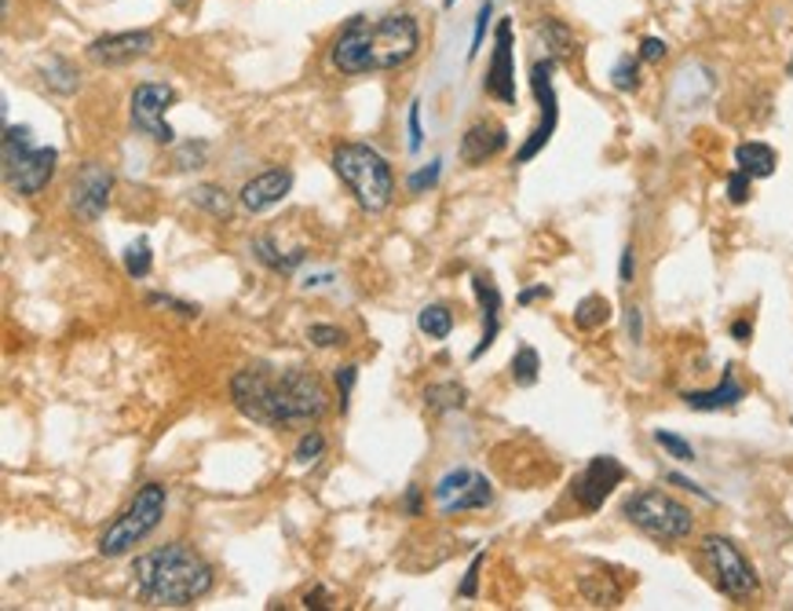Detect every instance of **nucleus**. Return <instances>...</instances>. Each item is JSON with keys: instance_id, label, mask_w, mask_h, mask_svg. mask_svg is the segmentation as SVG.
<instances>
[{"instance_id": "1", "label": "nucleus", "mask_w": 793, "mask_h": 611, "mask_svg": "<svg viewBox=\"0 0 793 611\" xmlns=\"http://www.w3.org/2000/svg\"><path fill=\"white\" fill-rule=\"evenodd\" d=\"M231 403L242 418L264 429H315L330 410L326 385L304 366H275L253 363L242 366L227 385Z\"/></svg>"}, {"instance_id": "2", "label": "nucleus", "mask_w": 793, "mask_h": 611, "mask_svg": "<svg viewBox=\"0 0 793 611\" xmlns=\"http://www.w3.org/2000/svg\"><path fill=\"white\" fill-rule=\"evenodd\" d=\"M421 48V22L410 11L351 19L330 48V66L344 77L381 74L406 66Z\"/></svg>"}, {"instance_id": "3", "label": "nucleus", "mask_w": 793, "mask_h": 611, "mask_svg": "<svg viewBox=\"0 0 793 611\" xmlns=\"http://www.w3.org/2000/svg\"><path fill=\"white\" fill-rule=\"evenodd\" d=\"M132 575H136L139 597L154 608H191L216 582L205 557L183 542H169L161 549L143 553L132 564Z\"/></svg>"}, {"instance_id": "4", "label": "nucleus", "mask_w": 793, "mask_h": 611, "mask_svg": "<svg viewBox=\"0 0 793 611\" xmlns=\"http://www.w3.org/2000/svg\"><path fill=\"white\" fill-rule=\"evenodd\" d=\"M333 173L340 176V184L355 195L366 213H384L395 198V176L392 165L384 162L381 151H373L370 143H340L333 151Z\"/></svg>"}, {"instance_id": "5", "label": "nucleus", "mask_w": 793, "mask_h": 611, "mask_svg": "<svg viewBox=\"0 0 793 611\" xmlns=\"http://www.w3.org/2000/svg\"><path fill=\"white\" fill-rule=\"evenodd\" d=\"M165 506H169L165 484H143L125 513L114 516V524L99 535V542H96L99 557L114 560V557H125V553L136 549L150 531H158V524L165 520Z\"/></svg>"}, {"instance_id": "6", "label": "nucleus", "mask_w": 793, "mask_h": 611, "mask_svg": "<svg viewBox=\"0 0 793 611\" xmlns=\"http://www.w3.org/2000/svg\"><path fill=\"white\" fill-rule=\"evenodd\" d=\"M622 516L629 520V524L640 531V535L655 538V542H684L691 538V531H695V513L677 502L673 495L666 491H655V487H647V491H633L625 498L622 506Z\"/></svg>"}, {"instance_id": "7", "label": "nucleus", "mask_w": 793, "mask_h": 611, "mask_svg": "<svg viewBox=\"0 0 793 611\" xmlns=\"http://www.w3.org/2000/svg\"><path fill=\"white\" fill-rule=\"evenodd\" d=\"M59 151L55 147H33L26 125H8L4 132V180L15 195L33 198L52 184Z\"/></svg>"}, {"instance_id": "8", "label": "nucleus", "mask_w": 793, "mask_h": 611, "mask_svg": "<svg viewBox=\"0 0 793 611\" xmlns=\"http://www.w3.org/2000/svg\"><path fill=\"white\" fill-rule=\"evenodd\" d=\"M702 560L710 564L713 579H717V590L731 601H750V597L761 590V579H757L753 564L746 560V553L735 546L731 538L724 535H706L702 538Z\"/></svg>"}, {"instance_id": "9", "label": "nucleus", "mask_w": 793, "mask_h": 611, "mask_svg": "<svg viewBox=\"0 0 793 611\" xmlns=\"http://www.w3.org/2000/svg\"><path fill=\"white\" fill-rule=\"evenodd\" d=\"M432 502L443 516L476 513V509H487L490 502H494V484L476 469H450L446 476L435 480Z\"/></svg>"}, {"instance_id": "10", "label": "nucleus", "mask_w": 793, "mask_h": 611, "mask_svg": "<svg viewBox=\"0 0 793 611\" xmlns=\"http://www.w3.org/2000/svg\"><path fill=\"white\" fill-rule=\"evenodd\" d=\"M172 103H176L172 85H161V81L136 85V92H132V99H129L132 129H136L139 136L161 143V147H169V143H176V132H172L169 121H165V110H169Z\"/></svg>"}, {"instance_id": "11", "label": "nucleus", "mask_w": 793, "mask_h": 611, "mask_svg": "<svg viewBox=\"0 0 793 611\" xmlns=\"http://www.w3.org/2000/svg\"><path fill=\"white\" fill-rule=\"evenodd\" d=\"M552 70H556V59H538L530 70V88H534V99H538L541 118H538V125H534L530 140L520 147L516 165H527L538 158V154L549 147L556 125H560V99H556V88H552Z\"/></svg>"}, {"instance_id": "12", "label": "nucleus", "mask_w": 793, "mask_h": 611, "mask_svg": "<svg viewBox=\"0 0 793 611\" xmlns=\"http://www.w3.org/2000/svg\"><path fill=\"white\" fill-rule=\"evenodd\" d=\"M110 191H114V173L99 162H85L81 169L74 173V184H70L74 216L85 220V224H96V220L107 213Z\"/></svg>"}, {"instance_id": "13", "label": "nucleus", "mask_w": 793, "mask_h": 611, "mask_svg": "<svg viewBox=\"0 0 793 611\" xmlns=\"http://www.w3.org/2000/svg\"><path fill=\"white\" fill-rule=\"evenodd\" d=\"M622 484H625V465L618 458H611V454H596V458L574 476L571 495L585 513H600L603 502L611 498V491Z\"/></svg>"}, {"instance_id": "14", "label": "nucleus", "mask_w": 793, "mask_h": 611, "mask_svg": "<svg viewBox=\"0 0 793 611\" xmlns=\"http://www.w3.org/2000/svg\"><path fill=\"white\" fill-rule=\"evenodd\" d=\"M154 37L150 30H125V33H107V37H96L88 44V59L96 66H125V63H136L143 55L154 52Z\"/></svg>"}, {"instance_id": "15", "label": "nucleus", "mask_w": 793, "mask_h": 611, "mask_svg": "<svg viewBox=\"0 0 793 611\" xmlns=\"http://www.w3.org/2000/svg\"><path fill=\"white\" fill-rule=\"evenodd\" d=\"M487 96H494L498 103L512 107L516 103V59H512V22H498V37H494V55L487 66Z\"/></svg>"}, {"instance_id": "16", "label": "nucleus", "mask_w": 793, "mask_h": 611, "mask_svg": "<svg viewBox=\"0 0 793 611\" xmlns=\"http://www.w3.org/2000/svg\"><path fill=\"white\" fill-rule=\"evenodd\" d=\"M289 191H293V173L267 169L260 176H253V180H245L238 202H242V209H249V213H267V209L282 202Z\"/></svg>"}, {"instance_id": "17", "label": "nucleus", "mask_w": 793, "mask_h": 611, "mask_svg": "<svg viewBox=\"0 0 793 611\" xmlns=\"http://www.w3.org/2000/svg\"><path fill=\"white\" fill-rule=\"evenodd\" d=\"M505 143H509L505 125H498V121H476V125L461 136V162L483 165L494 158V154L505 151Z\"/></svg>"}, {"instance_id": "18", "label": "nucleus", "mask_w": 793, "mask_h": 611, "mask_svg": "<svg viewBox=\"0 0 793 611\" xmlns=\"http://www.w3.org/2000/svg\"><path fill=\"white\" fill-rule=\"evenodd\" d=\"M472 293L479 301V311H483V337L472 348V359H483L487 348H494L498 333H501V290L487 275H472Z\"/></svg>"}, {"instance_id": "19", "label": "nucleus", "mask_w": 793, "mask_h": 611, "mask_svg": "<svg viewBox=\"0 0 793 611\" xmlns=\"http://www.w3.org/2000/svg\"><path fill=\"white\" fill-rule=\"evenodd\" d=\"M746 399V388L735 381V374L728 370L721 377L717 388H706V392H684V403L691 410H702V414H717V410H731Z\"/></svg>"}, {"instance_id": "20", "label": "nucleus", "mask_w": 793, "mask_h": 611, "mask_svg": "<svg viewBox=\"0 0 793 611\" xmlns=\"http://www.w3.org/2000/svg\"><path fill=\"white\" fill-rule=\"evenodd\" d=\"M775 165H779V158L768 143L750 140V143H739V147H735V169H742L746 176H753V180H768V176L775 173Z\"/></svg>"}, {"instance_id": "21", "label": "nucleus", "mask_w": 793, "mask_h": 611, "mask_svg": "<svg viewBox=\"0 0 793 611\" xmlns=\"http://www.w3.org/2000/svg\"><path fill=\"white\" fill-rule=\"evenodd\" d=\"M41 77H44V85H48L52 92H59V96H74L77 88H81V77H77L74 66L66 59H59V55H52V59L41 63Z\"/></svg>"}, {"instance_id": "22", "label": "nucleus", "mask_w": 793, "mask_h": 611, "mask_svg": "<svg viewBox=\"0 0 793 611\" xmlns=\"http://www.w3.org/2000/svg\"><path fill=\"white\" fill-rule=\"evenodd\" d=\"M582 597L593 608H618L622 604V586L611 575H585L582 579Z\"/></svg>"}, {"instance_id": "23", "label": "nucleus", "mask_w": 793, "mask_h": 611, "mask_svg": "<svg viewBox=\"0 0 793 611\" xmlns=\"http://www.w3.org/2000/svg\"><path fill=\"white\" fill-rule=\"evenodd\" d=\"M465 399H468L465 385H457V381H439V385L424 388V407L435 410V414H446V410H461Z\"/></svg>"}, {"instance_id": "24", "label": "nucleus", "mask_w": 793, "mask_h": 611, "mask_svg": "<svg viewBox=\"0 0 793 611\" xmlns=\"http://www.w3.org/2000/svg\"><path fill=\"white\" fill-rule=\"evenodd\" d=\"M538 37L549 48V59H567L574 52V33L563 26L560 19H541L538 22Z\"/></svg>"}, {"instance_id": "25", "label": "nucleus", "mask_w": 793, "mask_h": 611, "mask_svg": "<svg viewBox=\"0 0 793 611\" xmlns=\"http://www.w3.org/2000/svg\"><path fill=\"white\" fill-rule=\"evenodd\" d=\"M611 322V304H607V297H600V293H589L578 301L574 308V326L578 330H600V326H607Z\"/></svg>"}, {"instance_id": "26", "label": "nucleus", "mask_w": 793, "mask_h": 611, "mask_svg": "<svg viewBox=\"0 0 793 611\" xmlns=\"http://www.w3.org/2000/svg\"><path fill=\"white\" fill-rule=\"evenodd\" d=\"M512 381H516L520 388H534L538 385V377H541V355L530 348V344H520L516 355H512Z\"/></svg>"}, {"instance_id": "27", "label": "nucleus", "mask_w": 793, "mask_h": 611, "mask_svg": "<svg viewBox=\"0 0 793 611\" xmlns=\"http://www.w3.org/2000/svg\"><path fill=\"white\" fill-rule=\"evenodd\" d=\"M417 330L424 333V337H432V341H446V337H450V330H454V311H450V308H443V304L421 308Z\"/></svg>"}, {"instance_id": "28", "label": "nucleus", "mask_w": 793, "mask_h": 611, "mask_svg": "<svg viewBox=\"0 0 793 611\" xmlns=\"http://www.w3.org/2000/svg\"><path fill=\"white\" fill-rule=\"evenodd\" d=\"M253 253H256V260L267 264L271 271H293L297 264H304V257H308L304 249H297V253H289V257H282V253L275 249V242L267 238V235L253 242Z\"/></svg>"}, {"instance_id": "29", "label": "nucleus", "mask_w": 793, "mask_h": 611, "mask_svg": "<svg viewBox=\"0 0 793 611\" xmlns=\"http://www.w3.org/2000/svg\"><path fill=\"white\" fill-rule=\"evenodd\" d=\"M191 202H194L198 209H205V213H212V216H231V198H227V191H223V187H216V184L194 187Z\"/></svg>"}, {"instance_id": "30", "label": "nucleus", "mask_w": 793, "mask_h": 611, "mask_svg": "<svg viewBox=\"0 0 793 611\" xmlns=\"http://www.w3.org/2000/svg\"><path fill=\"white\" fill-rule=\"evenodd\" d=\"M322 454H326V436H322L319 429H304V436H300L293 458L297 465H315Z\"/></svg>"}, {"instance_id": "31", "label": "nucleus", "mask_w": 793, "mask_h": 611, "mask_svg": "<svg viewBox=\"0 0 793 611\" xmlns=\"http://www.w3.org/2000/svg\"><path fill=\"white\" fill-rule=\"evenodd\" d=\"M655 443H658V447H662V451L669 454V458H677V462H684V465L695 462V447H691L688 440H680L677 432L655 429Z\"/></svg>"}, {"instance_id": "32", "label": "nucleus", "mask_w": 793, "mask_h": 611, "mask_svg": "<svg viewBox=\"0 0 793 611\" xmlns=\"http://www.w3.org/2000/svg\"><path fill=\"white\" fill-rule=\"evenodd\" d=\"M611 85L618 88V92H636V88H640V66H636L633 55L618 59V66L611 70Z\"/></svg>"}, {"instance_id": "33", "label": "nucleus", "mask_w": 793, "mask_h": 611, "mask_svg": "<svg viewBox=\"0 0 793 611\" xmlns=\"http://www.w3.org/2000/svg\"><path fill=\"white\" fill-rule=\"evenodd\" d=\"M150 246H147V238H139L136 246H129L125 249V271L132 275V279H147L150 275Z\"/></svg>"}, {"instance_id": "34", "label": "nucleus", "mask_w": 793, "mask_h": 611, "mask_svg": "<svg viewBox=\"0 0 793 611\" xmlns=\"http://www.w3.org/2000/svg\"><path fill=\"white\" fill-rule=\"evenodd\" d=\"M308 341L315 344V348H344L348 344V333L340 326H326V322H315V326L308 330Z\"/></svg>"}, {"instance_id": "35", "label": "nucleus", "mask_w": 793, "mask_h": 611, "mask_svg": "<svg viewBox=\"0 0 793 611\" xmlns=\"http://www.w3.org/2000/svg\"><path fill=\"white\" fill-rule=\"evenodd\" d=\"M439 176H443V162L435 158L432 165H424V169H417L406 180V187H410V195H424V191H432L435 184H439Z\"/></svg>"}, {"instance_id": "36", "label": "nucleus", "mask_w": 793, "mask_h": 611, "mask_svg": "<svg viewBox=\"0 0 793 611\" xmlns=\"http://www.w3.org/2000/svg\"><path fill=\"white\" fill-rule=\"evenodd\" d=\"M355 381H359V366H355V363L337 366V403H340V410L351 407V388H355Z\"/></svg>"}, {"instance_id": "37", "label": "nucleus", "mask_w": 793, "mask_h": 611, "mask_svg": "<svg viewBox=\"0 0 793 611\" xmlns=\"http://www.w3.org/2000/svg\"><path fill=\"white\" fill-rule=\"evenodd\" d=\"M750 184H753V176H746L742 169H735V173L728 176V198H731L735 205L750 202Z\"/></svg>"}, {"instance_id": "38", "label": "nucleus", "mask_w": 793, "mask_h": 611, "mask_svg": "<svg viewBox=\"0 0 793 611\" xmlns=\"http://www.w3.org/2000/svg\"><path fill=\"white\" fill-rule=\"evenodd\" d=\"M494 15V4L483 0V8H479V19H476V37H472V48H468V59H476L479 48H483V33H487V22Z\"/></svg>"}, {"instance_id": "39", "label": "nucleus", "mask_w": 793, "mask_h": 611, "mask_svg": "<svg viewBox=\"0 0 793 611\" xmlns=\"http://www.w3.org/2000/svg\"><path fill=\"white\" fill-rule=\"evenodd\" d=\"M483 553H476V557H472V564H468V575H465V582L461 586H457V593H461V597H476L479 593V568H483Z\"/></svg>"}, {"instance_id": "40", "label": "nucleus", "mask_w": 793, "mask_h": 611, "mask_svg": "<svg viewBox=\"0 0 793 611\" xmlns=\"http://www.w3.org/2000/svg\"><path fill=\"white\" fill-rule=\"evenodd\" d=\"M205 143H187V147H180V158H176V165H180V169H201V162H205Z\"/></svg>"}, {"instance_id": "41", "label": "nucleus", "mask_w": 793, "mask_h": 611, "mask_svg": "<svg viewBox=\"0 0 793 611\" xmlns=\"http://www.w3.org/2000/svg\"><path fill=\"white\" fill-rule=\"evenodd\" d=\"M147 304H154V308H176V311H180L183 319H194V315H198V304H183V301H172V297H161V293H150V297H147Z\"/></svg>"}, {"instance_id": "42", "label": "nucleus", "mask_w": 793, "mask_h": 611, "mask_svg": "<svg viewBox=\"0 0 793 611\" xmlns=\"http://www.w3.org/2000/svg\"><path fill=\"white\" fill-rule=\"evenodd\" d=\"M640 59H647V63H662V59H666V41L644 37V41H640Z\"/></svg>"}, {"instance_id": "43", "label": "nucleus", "mask_w": 793, "mask_h": 611, "mask_svg": "<svg viewBox=\"0 0 793 611\" xmlns=\"http://www.w3.org/2000/svg\"><path fill=\"white\" fill-rule=\"evenodd\" d=\"M410 151H421L424 143V132H421V103H410Z\"/></svg>"}, {"instance_id": "44", "label": "nucleus", "mask_w": 793, "mask_h": 611, "mask_svg": "<svg viewBox=\"0 0 793 611\" xmlns=\"http://www.w3.org/2000/svg\"><path fill=\"white\" fill-rule=\"evenodd\" d=\"M633 275H636V253H633V246H625V249H622V264H618V279H622V286H629V282H633Z\"/></svg>"}, {"instance_id": "45", "label": "nucleus", "mask_w": 793, "mask_h": 611, "mask_svg": "<svg viewBox=\"0 0 793 611\" xmlns=\"http://www.w3.org/2000/svg\"><path fill=\"white\" fill-rule=\"evenodd\" d=\"M625 326H629L633 344H640V341H644V311H640V308H629V315H625Z\"/></svg>"}, {"instance_id": "46", "label": "nucleus", "mask_w": 793, "mask_h": 611, "mask_svg": "<svg viewBox=\"0 0 793 611\" xmlns=\"http://www.w3.org/2000/svg\"><path fill=\"white\" fill-rule=\"evenodd\" d=\"M666 480H669V484H677V487H684V491H691V495L706 498V502H713V495H710V491H702V487H699L695 480H688V476H680V473H669Z\"/></svg>"}, {"instance_id": "47", "label": "nucleus", "mask_w": 793, "mask_h": 611, "mask_svg": "<svg viewBox=\"0 0 793 611\" xmlns=\"http://www.w3.org/2000/svg\"><path fill=\"white\" fill-rule=\"evenodd\" d=\"M402 509H406V516H421V487H406Z\"/></svg>"}, {"instance_id": "48", "label": "nucleus", "mask_w": 793, "mask_h": 611, "mask_svg": "<svg viewBox=\"0 0 793 611\" xmlns=\"http://www.w3.org/2000/svg\"><path fill=\"white\" fill-rule=\"evenodd\" d=\"M750 333H753V326H750V322H746V319H739V322H735V326H731V337L735 341H750Z\"/></svg>"}, {"instance_id": "49", "label": "nucleus", "mask_w": 793, "mask_h": 611, "mask_svg": "<svg viewBox=\"0 0 793 611\" xmlns=\"http://www.w3.org/2000/svg\"><path fill=\"white\" fill-rule=\"evenodd\" d=\"M538 297H549V286H534V290H523L520 304H530V301H538Z\"/></svg>"}, {"instance_id": "50", "label": "nucleus", "mask_w": 793, "mask_h": 611, "mask_svg": "<svg viewBox=\"0 0 793 611\" xmlns=\"http://www.w3.org/2000/svg\"><path fill=\"white\" fill-rule=\"evenodd\" d=\"M786 74H790V77H793V59H790V66H786Z\"/></svg>"}, {"instance_id": "51", "label": "nucleus", "mask_w": 793, "mask_h": 611, "mask_svg": "<svg viewBox=\"0 0 793 611\" xmlns=\"http://www.w3.org/2000/svg\"><path fill=\"white\" fill-rule=\"evenodd\" d=\"M450 4H454V0H446V8H450Z\"/></svg>"}]
</instances>
